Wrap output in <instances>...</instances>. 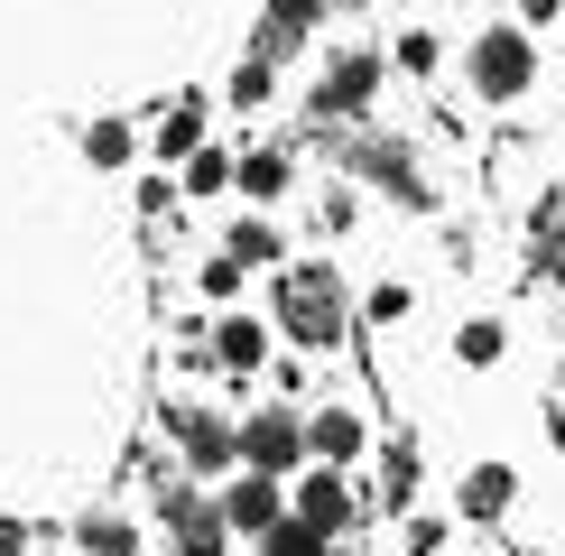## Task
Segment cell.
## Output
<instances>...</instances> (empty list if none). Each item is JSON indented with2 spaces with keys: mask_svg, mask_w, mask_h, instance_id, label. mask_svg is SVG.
Listing matches in <instances>:
<instances>
[{
  "mask_svg": "<svg viewBox=\"0 0 565 556\" xmlns=\"http://www.w3.org/2000/svg\"><path fill=\"white\" fill-rule=\"evenodd\" d=\"M269 324L297 343V353H334L352 334V288L334 260H288L278 269V297H269Z\"/></svg>",
  "mask_w": 565,
  "mask_h": 556,
  "instance_id": "obj_1",
  "label": "cell"
},
{
  "mask_svg": "<svg viewBox=\"0 0 565 556\" xmlns=\"http://www.w3.org/2000/svg\"><path fill=\"white\" fill-rule=\"evenodd\" d=\"M381 84H390V46H334V56L306 75V121L316 130H362L381 111Z\"/></svg>",
  "mask_w": 565,
  "mask_h": 556,
  "instance_id": "obj_2",
  "label": "cell"
},
{
  "mask_svg": "<svg viewBox=\"0 0 565 556\" xmlns=\"http://www.w3.org/2000/svg\"><path fill=\"white\" fill-rule=\"evenodd\" d=\"M463 84H473V103H529L537 93V29L529 19H491V29L463 38Z\"/></svg>",
  "mask_w": 565,
  "mask_h": 556,
  "instance_id": "obj_3",
  "label": "cell"
},
{
  "mask_svg": "<svg viewBox=\"0 0 565 556\" xmlns=\"http://www.w3.org/2000/svg\"><path fill=\"white\" fill-rule=\"evenodd\" d=\"M343 168L362 177V185H381V195H398L408 214H436V185H427V168H417V149L398 130H371L362 121V130L343 139Z\"/></svg>",
  "mask_w": 565,
  "mask_h": 556,
  "instance_id": "obj_4",
  "label": "cell"
},
{
  "mask_svg": "<svg viewBox=\"0 0 565 556\" xmlns=\"http://www.w3.org/2000/svg\"><path fill=\"white\" fill-rule=\"evenodd\" d=\"M158 417H168V436H177V455H185V473H195V482L242 473V417H223V408H204V399H168Z\"/></svg>",
  "mask_w": 565,
  "mask_h": 556,
  "instance_id": "obj_5",
  "label": "cell"
},
{
  "mask_svg": "<svg viewBox=\"0 0 565 556\" xmlns=\"http://www.w3.org/2000/svg\"><path fill=\"white\" fill-rule=\"evenodd\" d=\"M242 463H260V473H306L316 463V436H306V408L297 399H269V408H250L242 417Z\"/></svg>",
  "mask_w": 565,
  "mask_h": 556,
  "instance_id": "obj_6",
  "label": "cell"
},
{
  "mask_svg": "<svg viewBox=\"0 0 565 556\" xmlns=\"http://www.w3.org/2000/svg\"><path fill=\"white\" fill-rule=\"evenodd\" d=\"M158 520H168L177 556H232V538H242V528L223 520V501H204L195 482H158Z\"/></svg>",
  "mask_w": 565,
  "mask_h": 556,
  "instance_id": "obj_7",
  "label": "cell"
},
{
  "mask_svg": "<svg viewBox=\"0 0 565 556\" xmlns=\"http://www.w3.org/2000/svg\"><path fill=\"white\" fill-rule=\"evenodd\" d=\"M324 19H334V0H260V19H250V56H269V65L306 56Z\"/></svg>",
  "mask_w": 565,
  "mask_h": 556,
  "instance_id": "obj_8",
  "label": "cell"
},
{
  "mask_svg": "<svg viewBox=\"0 0 565 556\" xmlns=\"http://www.w3.org/2000/svg\"><path fill=\"white\" fill-rule=\"evenodd\" d=\"M288 510H297V482H288V473H260V463H242V482H223V520L242 528V538H269Z\"/></svg>",
  "mask_w": 565,
  "mask_h": 556,
  "instance_id": "obj_9",
  "label": "cell"
},
{
  "mask_svg": "<svg viewBox=\"0 0 565 556\" xmlns=\"http://www.w3.org/2000/svg\"><path fill=\"white\" fill-rule=\"evenodd\" d=\"M204 121H214V103H204V93H177V103H158V121H149L158 168H185V158L204 149Z\"/></svg>",
  "mask_w": 565,
  "mask_h": 556,
  "instance_id": "obj_10",
  "label": "cell"
},
{
  "mask_svg": "<svg viewBox=\"0 0 565 556\" xmlns=\"http://www.w3.org/2000/svg\"><path fill=\"white\" fill-rule=\"evenodd\" d=\"M297 520H316L324 538L352 528V473H343V463H306V473H297Z\"/></svg>",
  "mask_w": 565,
  "mask_h": 556,
  "instance_id": "obj_11",
  "label": "cell"
},
{
  "mask_svg": "<svg viewBox=\"0 0 565 556\" xmlns=\"http://www.w3.org/2000/svg\"><path fill=\"white\" fill-rule=\"evenodd\" d=\"M269 334H278L269 316H242V307H232V316L214 324V362L232 371V381H250V371H269Z\"/></svg>",
  "mask_w": 565,
  "mask_h": 556,
  "instance_id": "obj_12",
  "label": "cell"
},
{
  "mask_svg": "<svg viewBox=\"0 0 565 556\" xmlns=\"http://www.w3.org/2000/svg\"><path fill=\"white\" fill-rule=\"evenodd\" d=\"M529 278H547V288H565V185H547L529 214Z\"/></svg>",
  "mask_w": 565,
  "mask_h": 556,
  "instance_id": "obj_13",
  "label": "cell"
},
{
  "mask_svg": "<svg viewBox=\"0 0 565 556\" xmlns=\"http://www.w3.org/2000/svg\"><path fill=\"white\" fill-rule=\"evenodd\" d=\"M510 501H520V473H510V463H473V473L455 482V520H501Z\"/></svg>",
  "mask_w": 565,
  "mask_h": 556,
  "instance_id": "obj_14",
  "label": "cell"
},
{
  "mask_svg": "<svg viewBox=\"0 0 565 556\" xmlns=\"http://www.w3.org/2000/svg\"><path fill=\"white\" fill-rule=\"evenodd\" d=\"M232 185H242V149H214V139H204V149H195V158L177 168V195H195V204L232 195Z\"/></svg>",
  "mask_w": 565,
  "mask_h": 556,
  "instance_id": "obj_15",
  "label": "cell"
},
{
  "mask_svg": "<svg viewBox=\"0 0 565 556\" xmlns=\"http://www.w3.org/2000/svg\"><path fill=\"white\" fill-rule=\"evenodd\" d=\"M306 436H316V463H352V455L371 446L362 408H306Z\"/></svg>",
  "mask_w": 565,
  "mask_h": 556,
  "instance_id": "obj_16",
  "label": "cell"
},
{
  "mask_svg": "<svg viewBox=\"0 0 565 556\" xmlns=\"http://www.w3.org/2000/svg\"><path fill=\"white\" fill-rule=\"evenodd\" d=\"M297 185V158L278 149V139H260V149H242V204H278Z\"/></svg>",
  "mask_w": 565,
  "mask_h": 556,
  "instance_id": "obj_17",
  "label": "cell"
},
{
  "mask_svg": "<svg viewBox=\"0 0 565 556\" xmlns=\"http://www.w3.org/2000/svg\"><path fill=\"white\" fill-rule=\"evenodd\" d=\"M269 103H278V65L242 46V56H232V75H223V111H269Z\"/></svg>",
  "mask_w": 565,
  "mask_h": 556,
  "instance_id": "obj_18",
  "label": "cell"
},
{
  "mask_svg": "<svg viewBox=\"0 0 565 556\" xmlns=\"http://www.w3.org/2000/svg\"><path fill=\"white\" fill-rule=\"evenodd\" d=\"M408 501H417V436H390L381 446V510L408 520Z\"/></svg>",
  "mask_w": 565,
  "mask_h": 556,
  "instance_id": "obj_19",
  "label": "cell"
},
{
  "mask_svg": "<svg viewBox=\"0 0 565 556\" xmlns=\"http://www.w3.org/2000/svg\"><path fill=\"white\" fill-rule=\"evenodd\" d=\"M84 158H93V168H130V158H139V130L121 121V111H93V121H84Z\"/></svg>",
  "mask_w": 565,
  "mask_h": 556,
  "instance_id": "obj_20",
  "label": "cell"
},
{
  "mask_svg": "<svg viewBox=\"0 0 565 556\" xmlns=\"http://www.w3.org/2000/svg\"><path fill=\"white\" fill-rule=\"evenodd\" d=\"M223 250H232V260H250V269H288V242H278L260 214H242V223H232V232H223Z\"/></svg>",
  "mask_w": 565,
  "mask_h": 556,
  "instance_id": "obj_21",
  "label": "cell"
},
{
  "mask_svg": "<svg viewBox=\"0 0 565 556\" xmlns=\"http://www.w3.org/2000/svg\"><path fill=\"white\" fill-rule=\"evenodd\" d=\"M75 547H84V556H139V528L121 520V510H84Z\"/></svg>",
  "mask_w": 565,
  "mask_h": 556,
  "instance_id": "obj_22",
  "label": "cell"
},
{
  "mask_svg": "<svg viewBox=\"0 0 565 556\" xmlns=\"http://www.w3.org/2000/svg\"><path fill=\"white\" fill-rule=\"evenodd\" d=\"M510 353V324L501 316H473V324H455V362H473V371H491Z\"/></svg>",
  "mask_w": 565,
  "mask_h": 556,
  "instance_id": "obj_23",
  "label": "cell"
},
{
  "mask_svg": "<svg viewBox=\"0 0 565 556\" xmlns=\"http://www.w3.org/2000/svg\"><path fill=\"white\" fill-rule=\"evenodd\" d=\"M260 556H334V538H324L316 520H297V510H288V520H278L269 538H260Z\"/></svg>",
  "mask_w": 565,
  "mask_h": 556,
  "instance_id": "obj_24",
  "label": "cell"
},
{
  "mask_svg": "<svg viewBox=\"0 0 565 556\" xmlns=\"http://www.w3.org/2000/svg\"><path fill=\"white\" fill-rule=\"evenodd\" d=\"M390 65H398V75H417V84H427L436 65H445V38H436V29H398V46H390Z\"/></svg>",
  "mask_w": 565,
  "mask_h": 556,
  "instance_id": "obj_25",
  "label": "cell"
},
{
  "mask_svg": "<svg viewBox=\"0 0 565 556\" xmlns=\"http://www.w3.org/2000/svg\"><path fill=\"white\" fill-rule=\"evenodd\" d=\"M408 307H417V288H408V278H381V288L362 297V316L381 324V334H390V324H408Z\"/></svg>",
  "mask_w": 565,
  "mask_h": 556,
  "instance_id": "obj_26",
  "label": "cell"
},
{
  "mask_svg": "<svg viewBox=\"0 0 565 556\" xmlns=\"http://www.w3.org/2000/svg\"><path fill=\"white\" fill-rule=\"evenodd\" d=\"M242 278H250V260H232V250H214V260L195 269V288L214 297V307H232V297H242Z\"/></svg>",
  "mask_w": 565,
  "mask_h": 556,
  "instance_id": "obj_27",
  "label": "cell"
},
{
  "mask_svg": "<svg viewBox=\"0 0 565 556\" xmlns=\"http://www.w3.org/2000/svg\"><path fill=\"white\" fill-rule=\"evenodd\" d=\"M398 547H408V556H445V520H417V510H408V520H398Z\"/></svg>",
  "mask_w": 565,
  "mask_h": 556,
  "instance_id": "obj_28",
  "label": "cell"
},
{
  "mask_svg": "<svg viewBox=\"0 0 565 556\" xmlns=\"http://www.w3.org/2000/svg\"><path fill=\"white\" fill-rule=\"evenodd\" d=\"M520 19H529V29H556V19H565V0H520Z\"/></svg>",
  "mask_w": 565,
  "mask_h": 556,
  "instance_id": "obj_29",
  "label": "cell"
},
{
  "mask_svg": "<svg viewBox=\"0 0 565 556\" xmlns=\"http://www.w3.org/2000/svg\"><path fill=\"white\" fill-rule=\"evenodd\" d=\"M0 556H29V528L19 520H0Z\"/></svg>",
  "mask_w": 565,
  "mask_h": 556,
  "instance_id": "obj_30",
  "label": "cell"
}]
</instances>
